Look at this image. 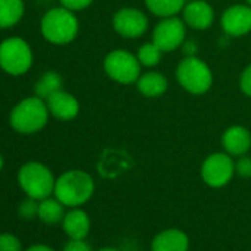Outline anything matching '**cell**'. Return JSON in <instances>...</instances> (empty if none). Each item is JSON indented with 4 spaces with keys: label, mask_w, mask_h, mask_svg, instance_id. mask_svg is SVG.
I'll return each mask as SVG.
<instances>
[{
    "label": "cell",
    "mask_w": 251,
    "mask_h": 251,
    "mask_svg": "<svg viewBox=\"0 0 251 251\" xmlns=\"http://www.w3.org/2000/svg\"><path fill=\"white\" fill-rule=\"evenodd\" d=\"M220 144L226 154L238 158L251 150V132L241 124L230 126L222 133Z\"/></svg>",
    "instance_id": "obj_13"
},
{
    "label": "cell",
    "mask_w": 251,
    "mask_h": 251,
    "mask_svg": "<svg viewBox=\"0 0 251 251\" xmlns=\"http://www.w3.org/2000/svg\"><path fill=\"white\" fill-rule=\"evenodd\" d=\"M95 0H59L61 6L73 11V12H78V11H84L87 9Z\"/></svg>",
    "instance_id": "obj_27"
},
{
    "label": "cell",
    "mask_w": 251,
    "mask_h": 251,
    "mask_svg": "<svg viewBox=\"0 0 251 251\" xmlns=\"http://www.w3.org/2000/svg\"><path fill=\"white\" fill-rule=\"evenodd\" d=\"M148 27L150 20L139 8H121L112 15L114 31L126 40H136L144 37V34L148 31Z\"/></svg>",
    "instance_id": "obj_10"
},
{
    "label": "cell",
    "mask_w": 251,
    "mask_h": 251,
    "mask_svg": "<svg viewBox=\"0 0 251 251\" xmlns=\"http://www.w3.org/2000/svg\"><path fill=\"white\" fill-rule=\"evenodd\" d=\"M49 117L50 112L46 100L34 95L24 98L12 108L9 124L20 135H34L46 127Z\"/></svg>",
    "instance_id": "obj_1"
},
{
    "label": "cell",
    "mask_w": 251,
    "mask_h": 251,
    "mask_svg": "<svg viewBox=\"0 0 251 251\" xmlns=\"http://www.w3.org/2000/svg\"><path fill=\"white\" fill-rule=\"evenodd\" d=\"M55 176L48 166L39 161H28L18 170V183L27 197L42 201L55 191Z\"/></svg>",
    "instance_id": "obj_5"
},
{
    "label": "cell",
    "mask_w": 251,
    "mask_h": 251,
    "mask_svg": "<svg viewBox=\"0 0 251 251\" xmlns=\"http://www.w3.org/2000/svg\"><path fill=\"white\" fill-rule=\"evenodd\" d=\"M3 166H5V158H3L2 154H0V172L3 170Z\"/></svg>",
    "instance_id": "obj_31"
},
{
    "label": "cell",
    "mask_w": 251,
    "mask_h": 251,
    "mask_svg": "<svg viewBox=\"0 0 251 251\" xmlns=\"http://www.w3.org/2000/svg\"><path fill=\"white\" fill-rule=\"evenodd\" d=\"M62 227L64 232L70 236V239H84L90 230L89 214L84 210L74 207L65 213L62 220Z\"/></svg>",
    "instance_id": "obj_17"
},
{
    "label": "cell",
    "mask_w": 251,
    "mask_h": 251,
    "mask_svg": "<svg viewBox=\"0 0 251 251\" xmlns=\"http://www.w3.org/2000/svg\"><path fill=\"white\" fill-rule=\"evenodd\" d=\"M186 33L188 27L179 15L161 18L152 31V42L164 53H172L182 48L186 40Z\"/></svg>",
    "instance_id": "obj_9"
},
{
    "label": "cell",
    "mask_w": 251,
    "mask_h": 251,
    "mask_svg": "<svg viewBox=\"0 0 251 251\" xmlns=\"http://www.w3.org/2000/svg\"><path fill=\"white\" fill-rule=\"evenodd\" d=\"M136 89L144 98L157 99V98H161L167 92L169 80L163 73L150 70L141 74V77L136 81Z\"/></svg>",
    "instance_id": "obj_16"
},
{
    "label": "cell",
    "mask_w": 251,
    "mask_h": 251,
    "mask_svg": "<svg viewBox=\"0 0 251 251\" xmlns=\"http://www.w3.org/2000/svg\"><path fill=\"white\" fill-rule=\"evenodd\" d=\"M62 83H64L62 75L58 71H53V70L46 71L36 81V84H34V95L46 100L53 93L62 90Z\"/></svg>",
    "instance_id": "obj_21"
},
{
    "label": "cell",
    "mask_w": 251,
    "mask_h": 251,
    "mask_svg": "<svg viewBox=\"0 0 251 251\" xmlns=\"http://www.w3.org/2000/svg\"><path fill=\"white\" fill-rule=\"evenodd\" d=\"M235 175V160L232 155L222 152L210 154L201 164V179L210 188L226 186Z\"/></svg>",
    "instance_id": "obj_8"
},
{
    "label": "cell",
    "mask_w": 251,
    "mask_h": 251,
    "mask_svg": "<svg viewBox=\"0 0 251 251\" xmlns=\"http://www.w3.org/2000/svg\"><path fill=\"white\" fill-rule=\"evenodd\" d=\"M163 55H164V52L152 40L148 42V43L141 45L139 49H138V53H136L141 65L145 67V68H154V67H157L161 62Z\"/></svg>",
    "instance_id": "obj_22"
},
{
    "label": "cell",
    "mask_w": 251,
    "mask_h": 251,
    "mask_svg": "<svg viewBox=\"0 0 251 251\" xmlns=\"http://www.w3.org/2000/svg\"><path fill=\"white\" fill-rule=\"evenodd\" d=\"M182 20L188 28L205 31L214 24L216 12L207 0H188L182 9Z\"/></svg>",
    "instance_id": "obj_12"
},
{
    "label": "cell",
    "mask_w": 251,
    "mask_h": 251,
    "mask_svg": "<svg viewBox=\"0 0 251 251\" xmlns=\"http://www.w3.org/2000/svg\"><path fill=\"white\" fill-rule=\"evenodd\" d=\"M62 251H92V248L84 239H70Z\"/></svg>",
    "instance_id": "obj_28"
},
{
    "label": "cell",
    "mask_w": 251,
    "mask_h": 251,
    "mask_svg": "<svg viewBox=\"0 0 251 251\" xmlns=\"http://www.w3.org/2000/svg\"><path fill=\"white\" fill-rule=\"evenodd\" d=\"M182 50L185 56H197L198 53V45L195 40H185L182 45Z\"/></svg>",
    "instance_id": "obj_29"
},
{
    "label": "cell",
    "mask_w": 251,
    "mask_h": 251,
    "mask_svg": "<svg viewBox=\"0 0 251 251\" xmlns=\"http://www.w3.org/2000/svg\"><path fill=\"white\" fill-rule=\"evenodd\" d=\"M245 3H248V5L251 6V0H245Z\"/></svg>",
    "instance_id": "obj_33"
},
{
    "label": "cell",
    "mask_w": 251,
    "mask_h": 251,
    "mask_svg": "<svg viewBox=\"0 0 251 251\" xmlns=\"http://www.w3.org/2000/svg\"><path fill=\"white\" fill-rule=\"evenodd\" d=\"M25 12L24 0H0V30L17 25Z\"/></svg>",
    "instance_id": "obj_18"
},
{
    "label": "cell",
    "mask_w": 251,
    "mask_h": 251,
    "mask_svg": "<svg viewBox=\"0 0 251 251\" xmlns=\"http://www.w3.org/2000/svg\"><path fill=\"white\" fill-rule=\"evenodd\" d=\"M64 204L58 198H45L39 202V219L46 225H58L62 223L65 211Z\"/></svg>",
    "instance_id": "obj_20"
},
{
    "label": "cell",
    "mask_w": 251,
    "mask_h": 251,
    "mask_svg": "<svg viewBox=\"0 0 251 251\" xmlns=\"http://www.w3.org/2000/svg\"><path fill=\"white\" fill-rule=\"evenodd\" d=\"M239 89L245 96L251 98V62L242 70L239 75Z\"/></svg>",
    "instance_id": "obj_26"
},
{
    "label": "cell",
    "mask_w": 251,
    "mask_h": 251,
    "mask_svg": "<svg viewBox=\"0 0 251 251\" xmlns=\"http://www.w3.org/2000/svg\"><path fill=\"white\" fill-rule=\"evenodd\" d=\"M98 251H120V250L112 248V247H105V248H100V250H98Z\"/></svg>",
    "instance_id": "obj_32"
},
{
    "label": "cell",
    "mask_w": 251,
    "mask_h": 251,
    "mask_svg": "<svg viewBox=\"0 0 251 251\" xmlns=\"http://www.w3.org/2000/svg\"><path fill=\"white\" fill-rule=\"evenodd\" d=\"M189 238L180 229H164L151 242V251H188Z\"/></svg>",
    "instance_id": "obj_15"
},
{
    "label": "cell",
    "mask_w": 251,
    "mask_h": 251,
    "mask_svg": "<svg viewBox=\"0 0 251 251\" xmlns=\"http://www.w3.org/2000/svg\"><path fill=\"white\" fill-rule=\"evenodd\" d=\"M175 75L179 86L194 96L205 95L214 81L210 65L198 56H185L177 64Z\"/></svg>",
    "instance_id": "obj_4"
},
{
    "label": "cell",
    "mask_w": 251,
    "mask_h": 251,
    "mask_svg": "<svg viewBox=\"0 0 251 251\" xmlns=\"http://www.w3.org/2000/svg\"><path fill=\"white\" fill-rule=\"evenodd\" d=\"M39 202L40 201L27 197L18 205V216L24 220H33L34 217H39Z\"/></svg>",
    "instance_id": "obj_23"
},
{
    "label": "cell",
    "mask_w": 251,
    "mask_h": 251,
    "mask_svg": "<svg viewBox=\"0 0 251 251\" xmlns=\"http://www.w3.org/2000/svg\"><path fill=\"white\" fill-rule=\"evenodd\" d=\"M95 192V180L84 170H68L55 182L53 195L65 207H80L86 204Z\"/></svg>",
    "instance_id": "obj_3"
},
{
    "label": "cell",
    "mask_w": 251,
    "mask_h": 251,
    "mask_svg": "<svg viewBox=\"0 0 251 251\" xmlns=\"http://www.w3.org/2000/svg\"><path fill=\"white\" fill-rule=\"evenodd\" d=\"M102 67L108 78L123 86L136 84L144 68L138 56L126 49H114L108 52L103 58Z\"/></svg>",
    "instance_id": "obj_6"
},
{
    "label": "cell",
    "mask_w": 251,
    "mask_h": 251,
    "mask_svg": "<svg viewBox=\"0 0 251 251\" xmlns=\"http://www.w3.org/2000/svg\"><path fill=\"white\" fill-rule=\"evenodd\" d=\"M0 251H23L20 238L12 233H0Z\"/></svg>",
    "instance_id": "obj_24"
},
{
    "label": "cell",
    "mask_w": 251,
    "mask_h": 251,
    "mask_svg": "<svg viewBox=\"0 0 251 251\" xmlns=\"http://www.w3.org/2000/svg\"><path fill=\"white\" fill-rule=\"evenodd\" d=\"M49 112L53 118L59 121H71L80 112V102L78 99L65 90H59L46 99Z\"/></svg>",
    "instance_id": "obj_14"
},
{
    "label": "cell",
    "mask_w": 251,
    "mask_h": 251,
    "mask_svg": "<svg viewBox=\"0 0 251 251\" xmlns=\"http://www.w3.org/2000/svg\"><path fill=\"white\" fill-rule=\"evenodd\" d=\"M144 2L148 12L161 20L182 14V9L185 8L188 0H144Z\"/></svg>",
    "instance_id": "obj_19"
},
{
    "label": "cell",
    "mask_w": 251,
    "mask_h": 251,
    "mask_svg": "<svg viewBox=\"0 0 251 251\" xmlns=\"http://www.w3.org/2000/svg\"><path fill=\"white\" fill-rule=\"evenodd\" d=\"M33 49L23 37H8L0 43V68L6 74L24 75L33 67Z\"/></svg>",
    "instance_id": "obj_7"
},
{
    "label": "cell",
    "mask_w": 251,
    "mask_h": 251,
    "mask_svg": "<svg viewBox=\"0 0 251 251\" xmlns=\"http://www.w3.org/2000/svg\"><path fill=\"white\" fill-rule=\"evenodd\" d=\"M25 251H55V250L45 244H36V245H31L30 248H27Z\"/></svg>",
    "instance_id": "obj_30"
},
{
    "label": "cell",
    "mask_w": 251,
    "mask_h": 251,
    "mask_svg": "<svg viewBox=\"0 0 251 251\" xmlns=\"http://www.w3.org/2000/svg\"><path fill=\"white\" fill-rule=\"evenodd\" d=\"M80 23L75 12L58 6L49 9L40 21V33L46 42L55 46H64L75 40Z\"/></svg>",
    "instance_id": "obj_2"
},
{
    "label": "cell",
    "mask_w": 251,
    "mask_h": 251,
    "mask_svg": "<svg viewBox=\"0 0 251 251\" xmlns=\"http://www.w3.org/2000/svg\"><path fill=\"white\" fill-rule=\"evenodd\" d=\"M220 28L227 37H244L251 33V6L238 3L226 8L220 15Z\"/></svg>",
    "instance_id": "obj_11"
},
{
    "label": "cell",
    "mask_w": 251,
    "mask_h": 251,
    "mask_svg": "<svg viewBox=\"0 0 251 251\" xmlns=\"http://www.w3.org/2000/svg\"><path fill=\"white\" fill-rule=\"evenodd\" d=\"M235 173L242 179H251V157L241 155L235 161Z\"/></svg>",
    "instance_id": "obj_25"
}]
</instances>
